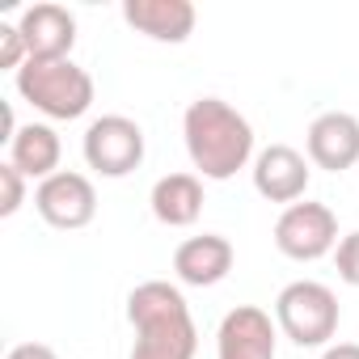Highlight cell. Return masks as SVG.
Instances as JSON below:
<instances>
[{
    "mask_svg": "<svg viewBox=\"0 0 359 359\" xmlns=\"http://www.w3.org/2000/svg\"><path fill=\"white\" fill-rule=\"evenodd\" d=\"M60 156L64 144L51 123H22V131L9 140V165H18L26 177H39V182L60 173Z\"/></svg>",
    "mask_w": 359,
    "mask_h": 359,
    "instance_id": "obj_15",
    "label": "cell"
},
{
    "mask_svg": "<svg viewBox=\"0 0 359 359\" xmlns=\"http://www.w3.org/2000/svg\"><path fill=\"white\" fill-rule=\"evenodd\" d=\"M13 85L22 102H30L39 114L55 123H72L93 106V76L72 60H30L13 76Z\"/></svg>",
    "mask_w": 359,
    "mask_h": 359,
    "instance_id": "obj_3",
    "label": "cell"
},
{
    "mask_svg": "<svg viewBox=\"0 0 359 359\" xmlns=\"http://www.w3.org/2000/svg\"><path fill=\"white\" fill-rule=\"evenodd\" d=\"M338 216L325 208V203H313V199H300L292 208L279 212L275 220V250L292 262H317L325 254L338 250Z\"/></svg>",
    "mask_w": 359,
    "mask_h": 359,
    "instance_id": "obj_6",
    "label": "cell"
},
{
    "mask_svg": "<svg viewBox=\"0 0 359 359\" xmlns=\"http://www.w3.org/2000/svg\"><path fill=\"white\" fill-rule=\"evenodd\" d=\"M182 140L191 165L208 182H229V177H237V169H245L258 156L250 118L224 97H195L182 114Z\"/></svg>",
    "mask_w": 359,
    "mask_h": 359,
    "instance_id": "obj_2",
    "label": "cell"
},
{
    "mask_svg": "<svg viewBox=\"0 0 359 359\" xmlns=\"http://www.w3.org/2000/svg\"><path fill=\"white\" fill-rule=\"evenodd\" d=\"M334 271H338L342 283L359 287V229L338 241V250H334Z\"/></svg>",
    "mask_w": 359,
    "mask_h": 359,
    "instance_id": "obj_18",
    "label": "cell"
},
{
    "mask_svg": "<svg viewBox=\"0 0 359 359\" xmlns=\"http://www.w3.org/2000/svg\"><path fill=\"white\" fill-rule=\"evenodd\" d=\"M85 165L102 177H127L144 165V127L127 114H102L85 127L81 140Z\"/></svg>",
    "mask_w": 359,
    "mask_h": 359,
    "instance_id": "obj_5",
    "label": "cell"
},
{
    "mask_svg": "<svg viewBox=\"0 0 359 359\" xmlns=\"http://www.w3.org/2000/svg\"><path fill=\"white\" fill-rule=\"evenodd\" d=\"M18 30L26 39V51L30 60H72V47H76V18L64 9V5H30L22 18H18Z\"/></svg>",
    "mask_w": 359,
    "mask_h": 359,
    "instance_id": "obj_11",
    "label": "cell"
},
{
    "mask_svg": "<svg viewBox=\"0 0 359 359\" xmlns=\"http://www.w3.org/2000/svg\"><path fill=\"white\" fill-rule=\"evenodd\" d=\"M26 64H30V51H26V39L18 30V22H0V68L18 76Z\"/></svg>",
    "mask_w": 359,
    "mask_h": 359,
    "instance_id": "obj_17",
    "label": "cell"
},
{
    "mask_svg": "<svg viewBox=\"0 0 359 359\" xmlns=\"http://www.w3.org/2000/svg\"><path fill=\"white\" fill-rule=\"evenodd\" d=\"M5 359H60V355H55L47 342H18Z\"/></svg>",
    "mask_w": 359,
    "mask_h": 359,
    "instance_id": "obj_19",
    "label": "cell"
},
{
    "mask_svg": "<svg viewBox=\"0 0 359 359\" xmlns=\"http://www.w3.org/2000/svg\"><path fill=\"white\" fill-rule=\"evenodd\" d=\"M22 203H26V173L18 169V165H0V216H18L22 212Z\"/></svg>",
    "mask_w": 359,
    "mask_h": 359,
    "instance_id": "obj_16",
    "label": "cell"
},
{
    "mask_svg": "<svg viewBox=\"0 0 359 359\" xmlns=\"http://www.w3.org/2000/svg\"><path fill=\"white\" fill-rule=\"evenodd\" d=\"M304 148H309V165H317L325 173H342V169L359 165V118L346 110L317 114L304 131Z\"/></svg>",
    "mask_w": 359,
    "mask_h": 359,
    "instance_id": "obj_10",
    "label": "cell"
},
{
    "mask_svg": "<svg viewBox=\"0 0 359 359\" xmlns=\"http://www.w3.org/2000/svg\"><path fill=\"white\" fill-rule=\"evenodd\" d=\"M233 241L220 233H203V237H187L173 250V275L187 287H216L229 279L233 271Z\"/></svg>",
    "mask_w": 359,
    "mask_h": 359,
    "instance_id": "obj_12",
    "label": "cell"
},
{
    "mask_svg": "<svg viewBox=\"0 0 359 359\" xmlns=\"http://www.w3.org/2000/svg\"><path fill=\"white\" fill-rule=\"evenodd\" d=\"M191 0H123V22L152 43H187L195 34Z\"/></svg>",
    "mask_w": 359,
    "mask_h": 359,
    "instance_id": "obj_13",
    "label": "cell"
},
{
    "mask_svg": "<svg viewBox=\"0 0 359 359\" xmlns=\"http://www.w3.org/2000/svg\"><path fill=\"white\" fill-rule=\"evenodd\" d=\"M338 321H342L338 296L317 279H296L275 296V325L296 346H330Z\"/></svg>",
    "mask_w": 359,
    "mask_h": 359,
    "instance_id": "obj_4",
    "label": "cell"
},
{
    "mask_svg": "<svg viewBox=\"0 0 359 359\" xmlns=\"http://www.w3.org/2000/svg\"><path fill=\"white\" fill-rule=\"evenodd\" d=\"M321 359H359V342H330Z\"/></svg>",
    "mask_w": 359,
    "mask_h": 359,
    "instance_id": "obj_20",
    "label": "cell"
},
{
    "mask_svg": "<svg viewBox=\"0 0 359 359\" xmlns=\"http://www.w3.org/2000/svg\"><path fill=\"white\" fill-rule=\"evenodd\" d=\"M34 212L51 229L76 233V229L93 224V216H97V191H93V182H89L85 173L60 169V173L47 177V182L34 187Z\"/></svg>",
    "mask_w": 359,
    "mask_h": 359,
    "instance_id": "obj_7",
    "label": "cell"
},
{
    "mask_svg": "<svg viewBox=\"0 0 359 359\" xmlns=\"http://www.w3.org/2000/svg\"><path fill=\"white\" fill-rule=\"evenodd\" d=\"M254 191L266 203H300L309 191V156L292 144H271L254 156Z\"/></svg>",
    "mask_w": 359,
    "mask_h": 359,
    "instance_id": "obj_9",
    "label": "cell"
},
{
    "mask_svg": "<svg viewBox=\"0 0 359 359\" xmlns=\"http://www.w3.org/2000/svg\"><path fill=\"white\" fill-rule=\"evenodd\" d=\"M127 321L135 330L127 359H195L199 330L177 283L144 279L127 296Z\"/></svg>",
    "mask_w": 359,
    "mask_h": 359,
    "instance_id": "obj_1",
    "label": "cell"
},
{
    "mask_svg": "<svg viewBox=\"0 0 359 359\" xmlns=\"http://www.w3.org/2000/svg\"><path fill=\"white\" fill-rule=\"evenodd\" d=\"M279 355V325L258 304H237L224 313L216 330V359H275Z\"/></svg>",
    "mask_w": 359,
    "mask_h": 359,
    "instance_id": "obj_8",
    "label": "cell"
},
{
    "mask_svg": "<svg viewBox=\"0 0 359 359\" xmlns=\"http://www.w3.org/2000/svg\"><path fill=\"white\" fill-rule=\"evenodd\" d=\"M152 216L165 229H191L203 216V177L199 173H165L148 195Z\"/></svg>",
    "mask_w": 359,
    "mask_h": 359,
    "instance_id": "obj_14",
    "label": "cell"
}]
</instances>
